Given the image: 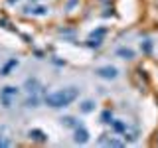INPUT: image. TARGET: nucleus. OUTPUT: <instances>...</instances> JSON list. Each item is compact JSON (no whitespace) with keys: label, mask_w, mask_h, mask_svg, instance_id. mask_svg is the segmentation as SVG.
Returning a JSON list of instances; mask_svg holds the SVG:
<instances>
[{"label":"nucleus","mask_w":158,"mask_h":148,"mask_svg":"<svg viewBox=\"0 0 158 148\" xmlns=\"http://www.w3.org/2000/svg\"><path fill=\"white\" fill-rule=\"evenodd\" d=\"M16 95H18V87H4L0 91V103H2V107L10 109L12 103L16 101Z\"/></svg>","instance_id":"nucleus-2"},{"label":"nucleus","mask_w":158,"mask_h":148,"mask_svg":"<svg viewBox=\"0 0 158 148\" xmlns=\"http://www.w3.org/2000/svg\"><path fill=\"white\" fill-rule=\"evenodd\" d=\"M38 103H40V93H30L26 107H38Z\"/></svg>","instance_id":"nucleus-9"},{"label":"nucleus","mask_w":158,"mask_h":148,"mask_svg":"<svg viewBox=\"0 0 158 148\" xmlns=\"http://www.w3.org/2000/svg\"><path fill=\"white\" fill-rule=\"evenodd\" d=\"M117 56L123 57V59H132V57H135V51L128 49V47H118L117 49Z\"/></svg>","instance_id":"nucleus-6"},{"label":"nucleus","mask_w":158,"mask_h":148,"mask_svg":"<svg viewBox=\"0 0 158 148\" xmlns=\"http://www.w3.org/2000/svg\"><path fill=\"white\" fill-rule=\"evenodd\" d=\"M95 75L101 79H117L118 77V69L115 65H103L95 69Z\"/></svg>","instance_id":"nucleus-3"},{"label":"nucleus","mask_w":158,"mask_h":148,"mask_svg":"<svg viewBox=\"0 0 158 148\" xmlns=\"http://www.w3.org/2000/svg\"><path fill=\"white\" fill-rule=\"evenodd\" d=\"M28 136L32 138V140H38V142H46V140H48V136L44 134L42 130H30V132H28Z\"/></svg>","instance_id":"nucleus-7"},{"label":"nucleus","mask_w":158,"mask_h":148,"mask_svg":"<svg viewBox=\"0 0 158 148\" xmlns=\"http://www.w3.org/2000/svg\"><path fill=\"white\" fill-rule=\"evenodd\" d=\"M75 142H77V144H87V142H89V132L83 126L75 128Z\"/></svg>","instance_id":"nucleus-4"},{"label":"nucleus","mask_w":158,"mask_h":148,"mask_svg":"<svg viewBox=\"0 0 158 148\" xmlns=\"http://www.w3.org/2000/svg\"><path fill=\"white\" fill-rule=\"evenodd\" d=\"M113 130H115V132H123V134H125V132H127V125L123 121H115V122H113Z\"/></svg>","instance_id":"nucleus-10"},{"label":"nucleus","mask_w":158,"mask_h":148,"mask_svg":"<svg viewBox=\"0 0 158 148\" xmlns=\"http://www.w3.org/2000/svg\"><path fill=\"white\" fill-rule=\"evenodd\" d=\"M16 65H18V61H16V59H10L6 65H4V69H2V73H0V75H8V71H10L12 67H16Z\"/></svg>","instance_id":"nucleus-12"},{"label":"nucleus","mask_w":158,"mask_h":148,"mask_svg":"<svg viewBox=\"0 0 158 148\" xmlns=\"http://www.w3.org/2000/svg\"><path fill=\"white\" fill-rule=\"evenodd\" d=\"M26 89H28V93H40L42 85H40V81L34 77V79H28L26 81Z\"/></svg>","instance_id":"nucleus-5"},{"label":"nucleus","mask_w":158,"mask_h":148,"mask_svg":"<svg viewBox=\"0 0 158 148\" xmlns=\"http://www.w3.org/2000/svg\"><path fill=\"white\" fill-rule=\"evenodd\" d=\"M8 2H10V4H16V2H18V0H8Z\"/></svg>","instance_id":"nucleus-15"},{"label":"nucleus","mask_w":158,"mask_h":148,"mask_svg":"<svg viewBox=\"0 0 158 148\" xmlns=\"http://www.w3.org/2000/svg\"><path fill=\"white\" fill-rule=\"evenodd\" d=\"M101 144H109V146H123L121 140H115V138H101Z\"/></svg>","instance_id":"nucleus-11"},{"label":"nucleus","mask_w":158,"mask_h":148,"mask_svg":"<svg viewBox=\"0 0 158 148\" xmlns=\"http://www.w3.org/2000/svg\"><path fill=\"white\" fill-rule=\"evenodd\" d=\"M101 118H103V122H113V121H109V118H111V111H105Z\"/></svg>","instance_id":"nucleus-14"},{"label":"nucleus","mask_w":158,"mask_h":148,"mask_svg":"<svg viewBox=\"0 0 158 148\" xmlns=\"http://www.w3.org/2000/svg\"><path fill=\"white\" fill-rule=\"evenodd\" d=\"M93 109H95V103H93V101H85V103L81 105V111H83V113H91Z\"/></svg>","instance_id":"nucleus-13"},{"label":"nucleus","mask_w":158,"mask_h":148,"mask_svg":"<svg viewBox=\"0 0 158 148\" xmlns=\"http://www.w3.org/2000/svg\"><path fill=\"white\" fill-rule=\"evenodd\" d=\"M77 97H79L77 87H65V89H57V91L46 95L44 97V103L49 109H63V107H69Z\"/></svg>","instance_id":"nucleus-1"},{"label":"nucleus","mask_w":158,"mask_h":148,"mask_svg":"<svg viewBox=\"0 0 158 148\" xmlns=\"http://www.w3.org/2000/svg\"><path fill=\"white\" fill-rule=\"evenodd\" d=\"M28 14H36V16H44V14H48V8L46 6H34V8H26Z\"/></svg>","instance_id":"nucleus-8"}]
</instances>
